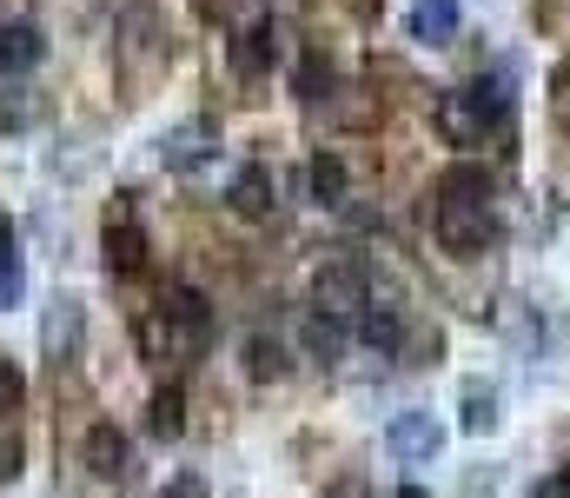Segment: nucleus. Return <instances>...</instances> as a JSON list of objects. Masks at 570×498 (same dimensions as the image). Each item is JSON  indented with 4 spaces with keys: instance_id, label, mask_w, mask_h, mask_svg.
I'll use <instances>...</instances> for the list:
<instances>
[{
    "instance_id": "nucleus-27",
    "label": "nucleus",
    "mask_w": 570,
    "mask_h": 498,
    "mask_svg": "<svg viewBox=\"0 0 570 498\" xmlns=\"http://www.w3.org/2000/svg\"><path fill=\"white\" fill-rule=\"evenodd\" d=\"M392 498H431V492H419V486H399V492H392Z\"/></svg>"
},
{
    "instance_id": "nucleus-21",
    "label": "nucleus",
    "mask_w": 570,
    "mask_h": 498,
    "mask_svg": "<svg viewBox=\"0 0 570 498\" xmlns=\"http://www.w3.org/2000/svg\"><path fill=\"white\" fill-rule=\"evenodd\" d=\"M0 479H20V432L0 419Z\"/></svg>"
},
{
    "instance_id": "nucleus-22",
    "label": "nucleus",
    "mask_w": 570,
    "mask_h": 498,
    "mask_svg": "<svg viewBox=\"0 0 570 498\" xmlns=\"http://www.w3.org/2000/svg\"><path fill=\"white\" fill-rule=\"evenodd\" d=\"M318 87H332V67H325V60H305V67H298V94L318 100Z\"/></svg>"
},
{
    "instance_id": "nucleus-12",
    "label": "nucleus",
    "mask_w": 570,
    "mask_h": 498,
    "mask_svg": "<svg viewBox=\"0 0 570 498\" xmlns=\"http://www.w3.org/2000/svg\"><path fill=\"white\" fill-rule=\"evenodd\" d=\"M498 406H504V399H498V385H484V379H471V385L458 392V426H464L471 439H484V432H498V419H504Z\"/></svg>"
},
{
    "instance_id": "nucleus-2",
    "label": "nucleus",
    "mask_w": 570,
    "mask_h": 498,
    "mask_svg": "<svg viewBox=\"0 0 570 498\" xmlns=\"http://www.w3.org/2000/svg\"><path fill=\"white\" fill-rule=\"evenodd\" d=\"M206 345H213V306L193 286H166L140 313V352L159 359V365L166 359H199Z\"/></svg>"
},
{
    "instance_id": "nucleus-26",
    "label": "nucleus",
    "mask_w": 570,
    "mask_h": 498,
    "mask_svg": "<svg viewBox=\"0 0 570 498\" xmlns=\"http://www.w3.org/2000/svg\"><path fill=\"white\" fill-rule=\"evenodd\" d=\"M166 498H206V492H199V479H179V486H173Z\"/></svg>"
},
{
    "instance_id": "nucleus-4",
    "label": "nucleus",
    "mask_w": 570,
    "mask_h": 498,
    "mask_svg": "<svg viewBox=\"0 0 570 498\" xmlns=\"http://www.w3.org/2000/svg\"><path fill=\"white\" fill-rule=\"evenodd\" d=\"M312 306H318V313H338V320H358V313L372 306V266H365L352 246L325 253V260L312 266Z\"/></svg>"
},
{
    "instance_id": "nucleus-23",
    "label": "nucleus",
    "mask_w": 570,
    "mask_h": 498,
    "mask_svg": "<svg viewBox=\"0 0 570 498\" xmlns=\"http://www.w3.org/2000/svg\"><path fill=\"white\" fill-rule=\"evenodd\" d=\"M20 392H27V385H20V372H13V365L0 359V419H7L13 406H20Z\"/></svg>"
},
{
    "instance_id": "nucleus-20",
    "label": "nucleus",
    "mask_w": 570,
    "mask_h": 498,
    "mask_svg": "<svg viewBox=\"0 0 570 498\" xmlns=\"http://www.w3.org/2000/svg\"><path fill=\"white\" fill-rule=\"evenodd\" d=\"M73 326H80V306H73V300H60V313L47 320V345H53V352H60V345H73Z\"/></svg>"
},
{
    "instance_id": "nucleus-25",
    "label": "nucleus",
    "mask_w": 570,
    "mask_h": 498,
    "mask_svg": "<svg viewBox=\"0 0 570 498\" xmlns=\"http://www.w3.org/2000/svg\"><path fill=\"white\" fill-rule=\"evenodd\" d=\"M538 498H570V472H558V479H551V486H544Z\"/></svg>"
},
{
    "instance_id": "nucleus-18",
    "label": "nucleus",
    "mask_w": 570,
    "mask_h": 498,
    "mask_svg": "<svg viewBox=\"0 0 570 498\" xmlns=\"http://www.w3.org/2000/svg\"><path fill=\"white\" fill-rule=\"evenodd\" d=\"M312 199H318V206H338V199H345V160H338V154H318V160H312Z\"/></svg>"
},
{
    "instance_id": "nucleus-19",
    "label": "nucleus",
    "mask_w": 570,
    "mask_h": 498,
    "mask_svg": "<svg viewBox=\"0 0 570 498\" xmlns=\"http://www.w3.org/2000/svg\"><path fill=\"white\" fill-rule=\"evenodd\" d=\"M246 359H253V379H279V372H285V345H279V339H266V332L246 345Z\"/></svg>"
},
{
    "instance_id": "nucleus-5",
    "label": "nucleus",
    "mask_w": 570,
    "mask_h": 498,
    "mask_svg": "<svg viewBox=\"0 0 570 498\" xmlns=\"http://www.w3.org/2000/svg\"><path fill=\"white\" fill-rule=\"evenodd\" d=\"M80 486L94 498H120L134 486V439L120 432V426H87V439H80Z\"/></svg>"
},
{
    "instance_id": "nucleus-11",
    "label": "nucleus",
    "mask_w": 570,
    "mask_h": 498,
    "mask_svg": "<svg viewBox=\"0 0 570 498\" xmlns=\"http://www.w3.org/2000/svg\"><path fill=\"white\" fill-rule=\"evenodd\" d=\"M47 60V33L33 20H7L0 27V74H33Z\"/></svg>"
},
{
    "instance_id": "nucleus-15",
    "label": "nucleus",
    "mask_w": 570,
    "mask_h": 498,
    "mask_svg": "<svg viewBox=\"0 0 570 498\" xmlns=\"http://www.w3.org/2000/svg\"><path fill=\"white\" fill-rule=\"evenodd\" d=\"M298 339H305V352L318 359V365H338V352H345V320L338 313H305V326H298Z\"/></svg>"
},
{
    "instance_id": "nucleus-1",
    "label": "nucleus",
    "mask_w": 570,
    "mask_h": 498,
    "mask_svg": "<svg viewBox=\"0 0 570 498\" xmlns=\"http://www.w3.org/2000/svg\"><path fill=\"white\" fill-rule=\"evenodd\" d=\"M431 233L458 260H478V253L498 246V179L478 160H458L438 173V186H431Z\"/></svg>"
},
{
    "instance_id": "nucleus-3",
    "label": "nucleus",
    "mask_w": 570,
    "mask_h": 498,
    "mask_svg": "<svg viewBox=\"0 0 570 498\" xmlns=\"http://www.w3.org/2000/svg\"><path fill=\"white\" fill-rule=\"evenodd\" d=\"M431 127L451 140V147H484L511 127V94L498 80H471V87H444L438 107H431Z\"/></svg>"
},
{
    "instance_id": "nucleus-9",
    "label": "nucleus",
    "mask_w": 570,
    "mask_h": 498,
    "mask_svg": "<svg viewBox=\"0 0 570 498\" xmlns=\"http://www.w3.org/2000/svg\"><path fill=\"white\" fill-rule=\"evenodd\" d=\"M385 452H392V459H438V452H444V426H438L431 412H399V419L385 426Z\"/></svg>"
},
{
    "instance_id": "nucleus-6",
    "label": "nucleus",
    "mask_w": 570,
    "mask_h": 498,
    "mask_svg": "<svg viewBox=\"0 0 570 498\" xmlns=\"http://www.w3.org/2000/svg\"><path fill=\"white\" fill-rule=\"evenodd\" d=\"M100 260L114 280H140L146 273V226L134 206H114L107 213V233H100Z\"/></svg>"
},
{
    "instance_id": "nucleus-10",
    "label": "nucleus",
    "mask_w": 570,
    "mask_h": 498,
    "mask_svg": "<svg viewBox=\"0 0 570 498\" xmlns=\"http://www.w3.org/2000/svg\"><path fill=\"white\" fill-rule=\"evenodd\" d=\"M226 206H233L239 219H273V206H279L273 166H239V173H233V186H226Z\"/></svg>"
},
{
    "instance_id": "nucleus-24",
    "label": "nucleus",
    "mask_w": 570,
    "mask_h": 498,
    "mask_svg": "<svg viewBox=\"0 0 570 498\" xmlns=\"http://www.w3.org/2000/svg\"><path fill=\"white\" fill-rule=\"evenodd\" d=\"M498 492V472H491V466H484V472H471V479H464V498H491Z\"/></svg>"
},
{
    "instance_id": "nucleus-8",
    "label": "nucleus",
    "mask_w": 570,
    "mask_h": 498,
    "mask_svg": "<svg viewBox=\"0 0 570 498\" xmlns=\"http://www.w3.org/2000/svg\"><path fill=\"white\" fill-rule=\"evenodd\" d=\"M159 160H166V173H199L206 160H219V127H213V120H179V127H166Z\"/></svg>"
},
{
    "instance_id": "nucleus-14",
    "label": "nucleus",
    "mask_w": 570,
    "mask_h": 498,
    "mask_svg": "<svg viewBox=\"0 0 570 498\" xmlns=\"http://www.w3.org/2000/svg\"><path fill=\"white\" fill-rule=\"evenodd\" d=\"M146 432H153V439H179V432H186V385H179V379H166V385L153 392Z\"/></svg>"
},
{
    "instance_id": "nucleus-13",
    "label": "nucleus",
    "mask_w": 570,
    "mask_h": 498,
    "mask_svg": "<svg viewBox=\"0 0 570 498\" xmlns=\"http://www.w3.org/2000/svg\"><path fill=\"white\" fill-rule=\"evenodd\" d=\"M405 27H412V40H425V47H451V40H458V0H419Z\"/></svg>"
},
{
    "instance_id": "nucleus-7",
    "label": "nucleus",
    "mask_w": 570,
    "mask_h": 498,
    "mask_svg": "<svg viewBox=\"0 0 570 498\" xmlns=\"http://www.w3.org/2000/svg\"><path fill=\"white\" fill-rule=\"evenodd\" d=\"M279 53H285V33H279V20H273V13L246 20V27H239V40L226 47V60H233V74H239V80L273 74V67H279Z\"/></svg>"
},
{
    "instance_id": "nucleus-17",
    "label": "nucleus",
    "mask_w": 570,
    "mask_h": 498,
    "mask_svg": "<svg viewBox=\"0 0 570 498\" xmlns=\"http://www.w3.org/2000/svg\"><path fill=\"white\" fill-rule=\"evenodd\" d=\"M20 293H27V260H20L13 226H7V213H0V313L20 306Z\"/></svg>"
},
{
    "instance_id": "nucleus-16",
    "label": "nucleus",
    "mask_w": 570,
    "mask_h": 498,
    "mask_svg": "<svg viewBox=\"0 0 570 498\" xmlns=\"http://www.w3.org/2000/svg\"><path fill=\"white\" fill-rule=\"evenodd\" d=\"M358 320H365V326H358L365 345H379L385 359H399V345H405V306H365Z\"/></svg>"
}]
</instances>
